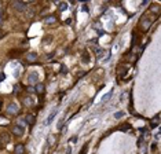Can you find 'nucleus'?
Here are the masks:
<instances>
[{
	"label": "nucleus",
	"instance_id": "nucleus-1",
	"mask_svg": "<svg viewBox=\"0 0 161 154\" xmlns=\"http://www.w3.org/2000/svg\"><path fill=\"white\" fill-rule=\"evenodd\" d=\"M140 26H142V29L143 30H149V28L152 26V19L145 17L143 19H142V22H140Z\"/></svg>",
	"mask_w": 161,
	"mask_h": 154
},
{
	"label": "nucleus",
	"instance_id": "nucleus-2",
	"mask_svg": "<svg viewBox=\"0 0 161 154\" xmlns=\"http://www.w3.org/2000/svg\"><path fill=\"white\" fill-rule=\"evenodd\" d=\"M7 113L8 114H17L18 113V106L15 103H10L8 106H7Z\"/></svg>",
	"mask_w": 161,
	"mask_h": 154
},
{
	"label": "nucleus",
	"instance_id": "nucleus-3",
	"mask_svg": "<svg viewBox=\"0 0 161 154\" xmlns=\"http://www.w3.org/2000/svg\"><path fill=\"white\" fill-rule=\"evenodd\" d=\"M28 78H29V83H30V84H34V83H37V80H39V73H37V72H30Z\"/></svg>",
	"mask_w": 161,
	"mask_h": 154
},
{
	"label": "nucleus",
	"instance_id": "nucleus-4",
	"mask_svg": "<svg viewBox=\"0 0 161 154\" xmlns=\"http://www.w3.org/2000/svg\"><path fill=\"white\" fill-rule=\"evenodd\" d=\"M14 7H15V10H17V11H19V13L25 11V8H26L25 3H22V1H19V0H17V1L14 3Z\"/></svg>",
	"mask_w": 161,
	"mask_h": 154
},
{
	"label": "nucleus",
	"instance_id": "nucleus-5",
	"mask_svg": "<svg viewBox=\"0 0 161 154\" xmlns=\"http://www.w3.org/2000/svg\"><path fill=\"white\" fill-rule=\"evenodd\" d=\"M13 132H14V135H17V136H22V133H24V127H21V125L18 124L17 127L13 128Z\"/></svg>",
	"mask_w": 161,
	"mask_h": 154
},
{
	"label": "nucleus",
	"instance_id": "nucleus-6",
	"mask_svg": "<svg viewBox=\"0 0 161 154\" xmlns=\"http://www.w3.org/2000/svg\"><path fill=\"white\" fill-rule=\"evenodd\" d=\"M56 113H58V110H54V111H52V113H51V114L48 116V118H47V120H46V123H44V124H46V125L51 124V121H52V120H54V118H55Z\"/></svg>",
	"mask_w": 161,
	"mask_h": 154
},
{
	"label": "nucleus",
	"instance_id": "nucleus-7",
	"mask_svg": "<svg viewBox=\"0 0 161 154\" xmlns=\"http://www.w3.org/2000/svg\"><path fill=\"white\" fill-rule=\"evenodd\" d=\"M34 91H36V94L41 95L43 92H44V85H43V84H36V87H34Z\"/></svg>",
	"mask_w": 161,
	"mask_h": 154
},
{
	"label": "nucleus",
	"instance_id": "nucleus-8",
	"mask_svg": "<svg viewBox=\"0 0 161 154\" xmlns=\"http://www.w3.org/2000/svg\"><path fill=\"white\" fill-rule=\"evenodd\" d=\"M26 59L29 61V62H34V61L37 59V55H36L34 52H30V54H28V56H26Z\"/></svg>",
	"mask_w": 161,
	"mask_h": 154
},
{
	"label": "nucleus",
	"instance_id": "nucleus-9",
	"mask_svg": "<svg viewBox=\"0 0 161 154\" xmlns=\"http://www.w3.org/2000/svg\"><path fill=\"white\" fill-rule=\"evenodd\" d=\"M14 150H15V153H19V154H21V153H24V151H25V147H24V145H17Z\"/></svg>",
	"mask_w": 161,
	"mask_h": 154
},
{
	"label": "nucleus",
	"instance_id": "nucleus-10",
	"mask_svg": "<svg viewBox=\"0 0 161 154\" xmlns=\"http://www.w3.org/2000/svg\"><path fill=\"white\" fill-rule=\"evenodd\" d=\"M44 22H46V23H54V22H55V17H52V15L46 17L44 18Z\"/></svg>",
	"mask_w": 161,
	"mask_h": 154
},
{
	"label": "nucleus",
	"instance_id": "nucleus-11",
	"mask_svg": "<svg viewBox=\"0 0 161 154\" xmlns=\"http://www.w3.org/2000/svg\"><path fill=\"white\" fill-rule=\"evenodd\" d=\"M58 8H59V11H66L68 10V3H59Z\"/></svg>",
	"mask_w": 161,
	"mask_h": 154
},
{
	"label": "nucleus",
	"instance_id": "nucleus-12",
	"mask_svg": "<svg viewBox=\"0 0 161 154\" xmlns=\"http://www.w3.org/2000/svg\"><path fill=\"white\" fill-rule=\"evenodd\" d=\"M25 121L28 123V124H33L34 123V117L33 116H30V114H28L26 116V118H25Z\"/></svg>",
	"mask_w": 161,
	"mask_h": 154
},
{
	"label": "nucleus",
	"instance_id": "nucleus-13",
	"mask_svg": "<svg viewBox=\"0 0 161 154\" xmlns=\"http://www.w3.org/2000/svg\"><path fill=\"white\" fill-rule=\"evenodd\" d=\"M158 118H160V116L156 114V117H154V120H153V123H152V128H154V127L158 125Z\"/></svg>",
	"mask_w": 161,
	"mask_h": 154
},
{
	"label": "nucleus",
	"instance_id": "nucleus-14",
	"mask_svg": "<svg viewBox=\"0 0 161 154\" xmlns=\"http://www.w3.org/2000/svg\"><path fill=\"white\" fill-rule=\"evenodd\" d=\"M112 94H113V91H109V94H106L103 98H102V102H106V100H109L110 99V96H112Z\"/></svg>",
	"mask_w": 161,
	"mask_h": 154
},
{
	"label": "nucleus",
	"instance_id": "nucleus-15",
	"mask_svg": "<svg viewBox=\"0 0 161 154\" xmlns=\"http://www.w3.org/2000/svg\"><path fill=\"white\" fill-rule=\"evenodd\" d=\"M81 11H83V13H85V14H88L89 13L88 6H87V4H83V6H81Z\"/></svg>",
	"mask_w": 161,
	"mask_h": 154
},
{
	"label": "nucleus",
	"instance_id": "nucleus-16",
	"mask_svg": "<svg viewBox=\"0 0 161 154\" xmlns=\"http://www.w3.org/2000/svg\"><path fill=\"white\" fill-rule=\"evenodd\" d=\"M83 62H87V63H88V62H89V56H88V52H84V54H83Z\"/></svg>",
	"mask_w": 161,
	"mask_h": 154
},
{
	"label": "nucleus",
	"instance_id": "nucleus-17",
	"mask_svg": "<svg viewBox=\"0 0 161 154\" xmlns=\"http://www.w3.org/2000/svg\"><path fill=\"white\" fill-rule=\"evenodd\" d=\"M123 116H124L123 111H117V113H114V118H121Z\"/></svg>",
	"mask_w": 161,
	"mask_h": 154
},
{
	"label": "nucleus",
	"instance_id": "nucleus-18",
	"mask_svg": "<svg viewBox=\"0 0 161 154\" xmlns=\"http://www.w3.org/2000/svg\"><path fill=\"white\" fill-rule=\"evenodd\" d=\"M129 128H131V125L125 124V125H123V127H120V131H127V129H129Z\"/></svg>",
	"mask_w": 161,
	"mask_h": 154
},
{
	"label": "nucleus",
	"instance_id": "nucleus-19",
	"mask_svg": "<svg viewBox=\"0 0 161 154\" xmlns=\"http://www.w3.org/2000/svg\"><path fill=\"white\" fill-rule=\"evenodd\" d=\"M76 142H77V136H72L70 139H69V143H70V145H73V143H76Z\"/></svg>",
	"mask_w": 161,
	"mask_h": 154
},
{
	"label": "nucleus",
	"instance_id": "nucleus-20",
	"mask_svg": "<svg viewBox=\"0 0 161 154\" xmlns=\"http://www.w3.org/2000/svg\"><path fill=\"white\" fill-rule=\"evenodd\" d=\"M62 125H64V118H61V120H59V123H58V125H56V128L62 129Z\"/></svg>",
	"mask_w": 161,
	"mask_h": 154
},
{
	"label": "nucleus",
	"instance_id": "nucleus-21",
	"mask_svg": "<svg viewBox=\"0 0 161 154\" xmlns=\"http://www.w3.org/2000/svg\"><path fill=\"white\" fill-rule=\"evenodd\" d=\"M152 10H153V11H154L156 14H158V10H160V7H158V6H152Z\"/></svg>",
	"mask_w": 161,
	"mask_h": 154
},
{
	"label": "nucleus",
	"instance_id": "nucleus-22",
	"mask_svg": "<svg viewBox=\"0 0 161 154\" xmlns=\"http://www.w3.org/2000/svg\"><path fill=\"white\" fill-rule=\"evenodd\" d=\"M140 146H143V138L138 139V147H140Z\"/></svg>",
	"mask_w": 161,
	"mask_h": 154
},
{
	"label": "nucleus",
	"instance_id": "nucleus-23",
	"mask_svg": "<svg viewBox=\"0 0 161 154\" xmlns=\"http://www.w3.org/2000/svg\"><path fill=\"white\" fill-rule=\"evenodd\" d=\"M61 72H62V73H66V72H68V69L65 68V66H62V68H61Z\"/></svg>",
	"mask_w": 161,
	"mask_h": 154
},
{
	"label": "nucleus",
	"instance_id": "nucleus-24",
	"mask_svg": "<svg viewBox=\"0 0 161 154\" xmlns=\"http://www.w3.org/2000/svg\"><path fill=\"white\" fill-rule=\"evenodd\" d=\"M4 78H6V76H4V74H3V73H0V81H3Z\"/></svg>",
	"mask_w": 161,
	"mask_h": 154
},
{
	"label": "nucleus",
	"instance_id": "nucleus-25",
	"mask_svg": "<svg viewBox=\"0 0 161 154\" xmlns=\"http://www.w3.org/2000/svg\"><path fill=\"white\" fill-rule=\"evenodd\" d=\"M19 124H21V127H24L25 125V120H19Z\"/></svg>",
	"mask_w": 161,
	"mask_h": 154
},
{
	"label": "nucleus",
	"instance_id": "nucleus-26",
	"mask_svg": "<svg viewBox=\"0 0 161 154\" xmlns=\"http://www.w3.org/2000/svg\"><path fill=\"white\" fill-rule=\"evenodd\" d=\"M98 34H99V36H103V34H105V32H103V30H99V32H98Z\"/></svg>",
	"mask_w": 161,
	"mask_h": 154
},
{
	"label": "nucleus",
	"instance_id": "nucleus-27",
	"mask_svg": "<svg viewBox=\"0 0 161 154\" xmlns=\"http://www.w3.org/2000/svg\"><path fill=\"white\" fill-rule=\"evenodd\" d=\"M84 151H87V146H84V147L81 149V153H84Z\"/></svg>",
	"mask_w": 161,
	"mask_h": 154
},
{
	"label": "nucleus",
	"instance_id": "nucleus-28",
	"mask_svg": "<svg viewBox=\"0 0 161 154\" xmlns=\"http://www.w3.org/2000/svg\"><path fill=\"white\" fill-rule=\"evenodd\" d=\"M54 3H55V4H59V0H54Z\"/></svg>",
	"mask_w": 161,
	"mask_h": 154
},
{
	"label": "nucleus",
	"instance_id": "nucleus-29",
	"mask_svg": "<svg viewBox=\"0 0 161 154\" xmlns=\"http://www.w3.org/2000/svg\"><path fill=\"white\" fill-rule=\"evenodd\" d=\"M3 21V17H1V13H0V22Z\"/></svg>",
	"mask_w": 161,
	"mask_h": 154
},
{
	"label": "nucleus",
	"instance_id": "nucleus-30",
	"mask_svg": "<svg viewBox=\"0 0 161 154\" xmlns=\"http://www.w3.org/2000/svg\"><path fill=\"white\" fill-rule=\"evenodd\" d=\"M29 1H34V0H29Z\"/></svg>",
	"mask_w": 161,
	"mask_h": 154
},
{
	"label": "nucleus",
	"instance_id": "nucleus-31",
	"mask_svg": "<svg viewBox=\"0 0 161 154\" xmlns=\"http://www.w3.org/2000/svg\"><path fill=\"white\" fill-rule=\"evenodd\" d=\"M0 107H1V102H0Z\"/></svg>",
	"mask_w": 161,
	"mask_h": 154
},
{
	"label": "nucleus",
	"instance_id": "nucleus-32",
	"mask_svg": "<svg viewBox=\"0 0 161 154\" xmlns=\"http://www.w3.org/2000/svg\"><path fill=\"white\" fill-rule=\"evenodd\" d=\"M106 1H109V0H106Z\"/></svg>",
	"mask_w": 161,
	"mask_h": 154
}]
</instances>
